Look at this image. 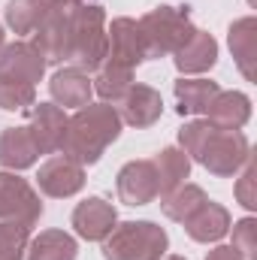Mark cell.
<instances>
[{
    "instance_id": "1",
    "label": "cell",
    "mask_w": 257,
    "mask_h": 260,
    "mask_svg": "<svg viewBox=\"0 0 257 260\" xmlns=\"http://www.w3.org/2000/svg\"><path fill=\"white\" fill-rule=\"evenodd\" d=\"M179 148L218 179L236 176L251 160V145L242 130H221L206 118L188 121L179 130Z\"/></svg>"
},
{
    "instance_id": "2",
    "label": "cell",
    "mask_w": 257,
    "mask_h": 260,
    "mask_svg": "<svg viewBox=\"0 0 257 260\" xmlns=\"http://www.w3.org/2000/svg\"><path fill=\"white\" fill-rule=\"evenodd\" d=\"M121 127H124L121 115L112 103H88L76 109V115L67 121V133L58 154H64L82 167H91L121 136Z\"/></svg>"
},
{
    "instance_id": "3",
    "label": "cell",
    "mask_w": 257,
    "mask_h": 260,
    "mask_svg": "<svg viewBox=\"0 0 257 260\" xmlns=\"http://www.w3.org/2000/svg\"><path fill=\"white\" fill-rule=\"evenodd\" d=\"M106 12L97 3H79L70 18V61L85 70L97 73L106 61Z\"/></svg>"
},
{
    "instance_id": "4",
    "label": "cell",
    "mask_w": 257,
    "mask_h": 260,
    "mask_svg": "<svg viewBox=\"0 0 257 260\" xmlns=\"http://www.w3.org/2000/svg\"><path fill=\"white\" fill-rule=\"evenodd\" d=\"M170 248V236L154 221H124L103 239L106 260H160Z\"/></svg>"
},
{
    "instance_id": "5",
    "label": "cell",
    "mask_w": 257,
    "mask_h": 260,
    "mask_svg": "<svg viewBox=\"0 0 257 260\" xmlns=\"http://www.w3.org/2000/svg\"><path fill=\"white\" fill-rule=\"evenodd\" d=\"M139 30L145 37V49H148V61H151V58L176 55L194 37L197 27H194L188 9L157 6V9H151V12H145L139 18Z\"/></svg>"
},
{
    "instance_id": "6",
    "label": "cell",
    "mask_w": 257,
    "mask_h": 260,
    "mask_svg": "<svg viewBox=\"0 0 257 260\" xmlns=\"http://www.w3.org/2000/svg\"><path fill=\"white\" fill-rule=\"evenodd\" d=\"M40 215H43V203L34 185L15 173H0V221H21L34 227Z\"/></svg>"
},
{
    "instance_id": "7",
    "label": "cell",
    "mask_w": 257,
    "mask_h": 260,
    "mask_svg": "<svg viewBox=\"0 0 257 260\" xmlns=\"http://www.w3.org/2000/svg\"><path fill=\"white\" fill-rule=\"evenodd\" d=\"M106 61L103 64H115L124 70H136L142 61H148V49H145V37L139 30L136 18H112V24L106 27Z\"/></svg>"
},
{
    "instance_id": "8",
    "label": "cell",
    "mask_w": 257,
    "mask_h": 260,
    "mask_svg": "<svg viewBox=\"0 0 257 260\" xmlns=\"http://www.w3.org/2000/svg\"><path fill=\"white\" fill-rule=\"evenodd\" d=\"M46 58L30 46V43H9L0 49V79L3 82H21V85H34L43 82L46 76Z\"/></svg>"
},
{
    "instance_id": "9",
    "label": "cell",
    "mask_w": 257,
    "mask_h": 260,
    "mask_svg": "<svg viewBox=\"0 0 257 260\" xmlns=\"http://www.w3.org/2000/svg\"><path fill=\"white\" fill-rule=\"evenodd\" d=\"M76 6L55 9L30 37V46L46 58V64H64L70 61V18H73Z\"/></svg>"
},
{
    "instance_id": "10",
    "label": "cell",
    "mask_w": 257,
    "mask_h": 260,
    "mask_svg": "<svg viewBox=\"0 0 257 260\" xmlns=\"http://www.w3.org/2000/svg\"><path fill=\"white\" fill-rule=\"evenodd\" d=\"M37 185L46 197H55V200H64V197H73L85 188V167L70 160L64 154H52L40 173H37Z\"/></svg>"
},
{
    "instance_id": "11",
    "label": "cell",
    "mask_w": 257,
    "mask_h": 260,
    "mask_svg": "<svg viewBox=\"0 0 257 260\" xmlns=\"http://www.w3.org/2000/svg\"><path fill=\"white\" fill-rule=\"evenodd\" d=\"M115 109L121 115V124H130V127L142 130V127H151L164 115V97L151 85L133 82L127 88V94L115 103Z\"/></svg>"
},
{
    "instance_id": "12",
    "label": "cell",
    "mask_w": 257,
    "mask_h": 260,
    "mask_svg": "<svg viewBox=\"0 0 257 260\" xmlns=\"http://www.w3.org/2000/svg\"><path fill=\"white\" fill-rule=\"evenodd\" d=\"M118 224V212L103 197H88L73 209V227L85 242H103Z\"/></svg>"
},
{
    "instance_id": "13",
    "label": "cell",
    "mask_w": 257,
    "mask_h": 260,
    "mask_svg": "<svg viewBox=\"0 0 257 260\" xmlns=\"http://www.w3.org/2000/svg\"><path fill=\"white\" fill-rule=\"evenodd\" d=\"M67 121H70V115H67L61 106H55V103H34L27 130H30L40 154H58L61 151Z\"/></svg>"
},
{
    "instance_id": "14",
    "label": "cell",
    "mask_w": 257,
    "mask_h": 260,
    "mask_svg": "<svg viewBox=\"0 0 257 260\" xmlns=\"http://www.w3.org/2000/svg\"><path fill=\"white\" fill-rule=\"evenodd\" d=\"M118 197L124 206H148L157 200V176L151 160H130L118 170Z\"/></svg>"
},
{
    "instance_id": "15",
    "label": "cell",
    "mask_w": 257,
    "mask_h": 260,
    "mask_svg": "<svg viewBox=\"0 0 257 260\" xmlns=\"http://www.w3.org/2000/svg\"><path fill=\"white\" fill-rule=\"evenodd\" d=\"M49 91H52V100L55 106H64V109H82L91 103L94 97V85H91V76L79 67H61L52 82H49Z\"/></svg>"
},
{
    "instance_id": "16",
    "label": "cell",
    "mask_w": 257,
    "mask_h": 260,
    "mask_svg": "<svg viewBox=\"0 0 257 260\" xmlns=\"http://www.w3.org/2000/svg\"><path fill=\"white\" fill-rule=\"evenodd\" d=\"M85 0H9L6 3V24L15 34H34L55 9L79 6Z\"/></svg>"
},
{
    "instance_id": "17",
    "label": "cell",
    "mask_w": 257,
    "mask_h": 260,
    "mask_svg": "<svg viewBox=\"0 0 257 260\" xmlns=\"http://www.w3.org/2000/svg\"><path fill=\"white\" fill-rule=\"evenodd\" d=\"M251 118V100L242 91H218L206 109V121L221 130H242Z\"/></svg>"
},
{
    "instance_id": "18",
    "label": "cell",
    "mask_w": 257,
    "mask_h": 260,
    "mask_svg": "<svg viewBox=\"0 0 257 260\" xmlns=\"http://www.w3.org/2000/svg\"><path fill=\"white\" fill-rule=\"evenodd\" d=\"M230 224H233L230 212H227L221 203L206 200L191 218L185 221V230H188V236H191L194 242L209 245V242H221V239L230 233Z\"/></svg>"
},
{
    "instance_id": "19",
    "label": "cell",
    "mask_w": 257,
    "mask_h": 260,
    "mask_svg": "<svg viewBox=\"0 0 257 260\" xmlns=\"http://www.w3.org/2000/svg\"><path fill=\"white\" fill-rule=\"evenodd\" d=\"M40 160V148L27 127H6L0 133V167L9 173L27 170Z\"/></svg>"
},
{
    "instance_id": "20",
    "label": "cell",
    "mask_w": 257,
    "mask_h": 260,
    "mask_svg": "<svg viewBox=\"0 0 257 260\" xmlns=\"http://www.w3.org/2000/svg\"><path fill=\"white\" fill-rule=\"evenodd\" d=\"M176 67L182 76H197V73H206L218 64V40L206 30H194V37L176 52Z\"/></svg>"
},
{
    "instance_id": "21",
    "label": "cell",
    "mask_w": 257,
    "mask_h": 260,
    "mask_svg": "<svg viewBox=\"0 0 257 260\" xmlns=\"http://www.w3.org/2000/svg\"><path fill=\"white\" fill-rule=\"evenodd\" d=\"M151 164H154V176H157V197H167L170 191H176L191 176V157L176 145H167L164 151H157L151 157Z\"/></svg>"
},
{
    "instance_id": "22",
    "label": "cell",
    "mask_w": 257,
    "mask_h": 260,
    "mask_svg": "<svg viewBox=\"0 0 257 260\" xmlns=\"http://www.w3.org/2000/svg\"><path fill=\"white\" fill-rule=\"evenodd\" d=\"M79 242L67 230H43L40 236L30 239L24 260H76Z\"/></svg>"
},
{
    "instance_id": "23",
    "label": "cell",
    "mask_w": 257,
    "mask_h": 260,
    "mask_svg": "<svg viewBox=\"0 0 257 260\" xmlns=\"http://www.w3.org/2000/svg\"><path fill=\"white\" fill-rule=\"evenodd\" d=\"M218 82L209 79H179L176 82V100H179V115H206L212 97L218 94Z\"/></svg>"
},
{
    "instance_id": "24",
    "label": "cell",
    "mask_w": 257,
    "mask_h": 260,
    "mask_svg": "<svg viewBox=\"0 0 257 260\" xmlns=\"http://www.w3.org/2000/svg\"><path fill=\"white\" fill-rule=\"evenodd\" d=\"M254 30H257V21L251 15H245V18L233 21L230 24V34H227L230 52H233L236 64H239L242 76L248 82H254Z\"/></svg>"
},
{
    "instance_id": "25",
    "label": "cell",
    "mask_w": 257,
    "mask_h": 260,
    "mask_svg": "<svg viewBox=\"0 0 257 260\" xmlns=\"http://www.w3.org/2000/svg\"><path fill=\"white\" fill-rule=\"evenodd\" d=\"M206 200H209V197H206V191H203L200 185H188V182H185V185H179L176 191H170L167 197H160V209H164V215H167L170 221L185 224Z\"/></svg>"
},
{
    "instance_id": "26",
    "label": "cell",
    "mask_w": 257,
    "mask_h": 260,
    "mask_svg": "<svg viewBox=\"0 0 257 260\" xmlns=\"http://www.w3.org/2000/svg\"><path fill=\"white\" fill-rule=\"evenodd\" d=\"M91 85H94V94H100L103 103L115 106L127 94V88L133 85V70H124V67H115V64H103L97 70V76L91 79Z\"/></svg>"
},
{
    "instance_id": "27",
    "label": "cell",
    "mask_w": 257,
    "mask_h": 260,
    "mask_svg": "<svg viewBox=\"0 0 257 260\" xmlns=\"http://www.w3.org/2000/svg\"><path fill=\"white\" fill-rule=\"evenodd\" d=\"M30 227L21 221H0V260H24Z\"/></svg>"
},
{
    "instance_id": "28",
    "label": "cell",
    "mask_w": 257,
    "mask_h": 260,
    "mask_svg": "<svg viewBox=\"0 0 257 260\" xmlns=\"http://www.w3.org/2000/svg\"><path fill=\"white\" fill-rule=\"evenodd\" d=\"M37 103V88L34 85H21V82H3L0 79V109L6 112H18Z\"/></svg>"
},
{
    "instance_id": "29",
    "label": "cell",
    "mask_w": 257,
    "mask_h": 260,
    "mask_svg": "<svg viewBox=\"0 0 257 260\" xmlns=\"http://www.w3.org/2000/svg\"><path fill=\"white\" fill-rule=\"evenodd\" d=\"M233 227V248L239 251V257L248 260L254 257V248H257V221L248 215V218H242V221H236V224H230Z\"/></svg>"
},
{
    "instance_id": "30",
    "label": "cell",
    "mask_w": 257,
    "mask_h": 260,
    "mask_svg": "<svg viewBox=\"0 0 257 260\" xmlns=\"http://www.w3.org/2000/svg\"><path fill=\"white\" fill-rule=\"evenodd\" d=\"M236 197H239V203H242L248 212H254V209H257V197H254V164H251V160L242 167V179L236 182Z\"/></svg>"
},
{
    "instance_id": "31",
    "label": "cell",
    "mask_w": 257,
    "mask_h": 260,
    "mask_svg": "<svg viewBox=\"0 0 257 260\" xmlns=\"http://www.w3.org/2000/svg\"><path fill=\"white\" fill-rule=\"evenodd\" d=\"M206 260H242V257H239V251H236L233 245H215V248L206 254Z\"/></svg>"
},
{
    "instance_id": "32",
    "label": "cell",
    "mask_w": 257,
    "mask_h": 260,
    "mask_svg": "<svg viewBox=\"0 0 257 260\" xmlns=\"http://www.w3.org/2000/svg\"><path fill=\"white\" fill-rule=\"evenodd\" d=\"M160 260H188V257H179V254H170V257H160Z\"/></svg>"
},
{
    "instance_id": "33",
    "label": "cell",
    "mask_w": 257,
    "mask_h": 260,
    "mask_svg": "<svg viewBox=\"0 0 257 260\" xmlns=\"http://www.w3.org/2000/svg\"><path fill=\"white\" fill-rule=\"evenodd\" d=\"M3 46H6V43H3V24H0V49H3Z\"/></svg>"
}]
</instances>
